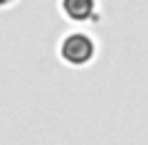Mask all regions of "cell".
<instances>
[{
	"label": "cell",
	"mask_w": 148,
	"mask_h": 145,
	"mask_svg": "<svg viewBox=\"0 0 148 145\" xmlns=\"http://www.w3.org/2000/svg\"><path fill=\"white\" fill-rule=\"evenodd\" d=\"M5 3H10V0H0V5H5Z\"/></svg>",
	"instance_id": "3957f363"
},
{
	"label": "cell",
	"mask_w": 148,
	"mask_h": 145,
	"mask_svg": "<svg viewBox=\"0 0 148 145\" xmlns=\"http://www.w3.org/2000/svg\"><path fill=\"white\" fill-rule=\"evenodd\" d=\"M62 54H64V59L72 62V64H84V62H89L91 54H94V44H91V39L84 37V35H72L64 42Z\"/></svg>",
	"instance_id": "6da1fadb"
},
{
	"label": "cell",
	"mask_w": 148,
	"mask_h": 145,
	"mask_svg": "<svg viewBox=\"0 0 148 145\" xmlns=\"http://www.w3.org/2000/svg\"><path fill=\"white\" fill-rule=\"evenodd\" d=\"M64 12L72 20H89L94 12V0H64Z\"/></svg>",
	"instance_id": "7a4b0ae2"
}]
</instances>
